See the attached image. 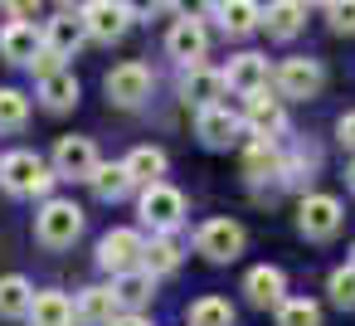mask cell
<instances>
[{
  "label": "cell",
  "instance_id": "9a60e30c",
  "mask_svg": "<svg viewBox=\"0 0 355 326\" xmlns=\"http://www.w3.org/2000/svg\"><path fill=\"white\" fill-rule=\"evenodd\" d=\"M40 49H44V35L35 30V20H10L6 30H0V54H6L10 64H30Z\"/></svg>",
  "mask_w": 355,
  "mask_h": 326
},
{
  "label": "cell",
  "instance_id": "4dcf8cb0",
  "mask_svg": "<svg viewBox=\"0 0 355 326\" xmlns=\"http://www.w3.org/2000/svg\"><path fill=\"white\" fill-rule=\"evenodd\" d=\"M30 122V98L20 88H0V132H20Z\"/></svg>",
  "mask_w": 355,
  "mask_h": 326
},
{
  "label": "cell",
  "instance_id": "7a4b0ae2",
  "mask_svg": "<svg viewBox=\"0 0 355 326\" xmlns=\"http://www.w3.org/2000/svg\"><path fill=\"white\" fill-rule=\"evenodd\" d=\"M141 224L151 234H175L185 224V195L166 180H151L141 185Z\"/></svg>",
  "mask_w": 355,
  "mask_h": 326
},
{
  "label": "cell",
  "instance_id": "d6a6232c",
  "mask_svg": "<svg viewBox=\"0 0 355 326\" xmlns=\"http://www.w3.org/2000/svg\"><path fill=\"white\" fill-rule=\"evenodd\" d=\"M326 292H331V302H336L340 311H355V263L336 268V273L326 277Z\"/></svg>",
  "mask_w": 355,
  "mask_h": 326
},
{
  "label": "cell",
  "instance_id": "5bb4252c",
  "mask_svg": "<svg viewBox=\"0 0 355 326\" xmlns=\"http://www.w3.org/2000/svg\"><path fill=\"white\" fill-rule=\"evenodd\" d=\"M166 54L175 59V64H205V54H209V35H205V25L200 20H175L171 25V35H166Z\"/></svg>",
  "mask_w": 355,
  "mask_h": 326
},
{
  "label": "cell",
  "instance_id": "52a82bcc",
  "mask_svg": "<svg viewBox=\"0 0 355 326\" xmlns=\"http://www.w3.org/2000/svg\"><path fill=\"white\" fill-rule=\"evenodd\" d=\"M243 127H248L253 137H268V141H277V137L287 132V108H282V93H268V83H263V88H253V93H248Z\"/></svg>",
  "mask_w": 355,
  "mask_h": 326
},
{
  "label": "cell",
  "instance_id": "30bf717a",
  "mask_svg": "<svg viewBox=\"0 0 355 326\" xmlns=\"http://www.w3.org/2000/svg\"><path fill=\"white\" fill-rule=\"evenodd\" d=\"M141 253H146V239L137 229H112L98 239V268L103 273H127V268H141Z\"/></svg>",
  "mask_w": 355,
  "mask_h": 326
},
{
  "label": "cell",
  "instance_id": "4fadbf2b",
  "mask_svg": "<svg viewBox=\"0 0 355 326\" xmlns=\"http://www.w3.org/2000/svg\"><path fill=\"white\" fill-rule=\"evenodd\" d=\"M229 93V78H224V69H205V64H190L185 69V78H180V98L200 112V108H209V103H219Z\"/></svg>",
  "mask_w": 355,
  "mask_h": 326
},
{
  "label": "cell",
  "instance_id": "7402d4cb",
  "mask_svg": "<svg viewBox=\"0 0 355 326\" xmlns=\"http://www.w3.org/2000/svg\"><path fill=\"white\" fill-rule=\"evenodd\" d=\"M224 78H229V88L234 93H253V88H263L268 83V59L263 54H234L229 59V69H224Z\"/></svg>",
  "mask_w": 355,
  "mask_h": 326
},
{
  "label": "cell",
  "instance_id": "44dd1931",
  "mask_svg": "<svg viewBox=\"0 0 355 326\" xmlns=\"http://www.w3.org/2000/svg\"><path fill=\"white\" fill-rule=\"evenodd\" d=\"M83 40H88V25H83L73 10H64L59 20H49V25H44V44H49V49H59L64 59H69V54H78V49H83Z\"/></svg>",
  "mask_w": 355,
  "mask_h": 326
},
{
  "label": "cell",
  "instance_id": "e575fe53",
  "mask_svg": "<svg viewBox=\"0 0 355 326\" xmlns=\"http://www.w3.org/2000/svg\"><path fill=\"white\" fill-rule=\"evenodd\" d=\"M326 20L336 35H355V0H331L326 6Z\"/></svg>",
  "mask_w": 355,
  "mask_h": 326
},
{
  "label": "cell",
  "instance_id": "f35d334b",
  "mask_svg": "<svg viewBox=\"0 0 355 326\" xmlns=\"http://www.w3.org/2000/svg\"><path fill=\"white\" fill-rule=\"evenodd\" d=\"M122 6H127V15H132V20H151V15L166 6V0H122Z\"/></svg>",
  "mask_w": 355,
  "mask_h": 326
},
{
  "label": "cell",
  "instance_id": "484cf974",
  "mask_svg": "<svg viewBox=\"0 0 355 326\" xmlns=\"http://www.w3.org/2000/svg\"><path fill=\"white\" fill-rule=\"evenodd\" d=\"M40 103L49 108V112H69V108H78V78L73 74H49V78H40Z\"/></svg>",
  "mask_w": 355,
  "mask_h": 326
},
{
  "label": "cell",
  "instance_id": "8992f818",
  "mask_svg": "<svg viewBox=\"0 0 355 326\" xmlns=\"http://www.w3.org/2000/svg\"><path fill=\"white\" fill-rule=\"evenodd\" d=\"M272 83H277V93L282 98H297V103H311L321 88H326V69L316 64V59H306V54H297V59H282L277 64V74H272Z\"/></svg>",
  "mask_w": 355,
  "mask_h": 326
},
{
  "label": "cell",
  "instance_id": "1f68e13d",
  "mask_svg": "<svg viewBox=\"0 0 355 326\" xmlns=\"http://www.w3.org/2000/svg\"><path fill=\"white\" fill-rule=\"evenodd\" d=\"M190 326H234V307L224 297H200L190 302Z\"/></svg>",
  "mask_w": 355,
  "mask_h": 326
},
{
  "label": "cell",
  "instance_id": "6da1fadb",
  "mask_svg": "<svg viewBox=\"0 0 355 326\" xmlns=\"http://www.w3.org/2000/svg\"><path fill=\"white\" fill-rule=\"evenodd\" d=\"M59 180L54 161L35 156V151H10V156H0V190L15 195V200H35V195H49Z\"/></svg>",
  "mask_w": 355,
  "mask_h": 326
},
{
  "label": "cell",
  "instance_id": "836d02e7",
  "mask_svg": "<svg viewBox=\"0 0 355 326\" xmlns=\"http://www.w3.org/2000/svg\"><path fill=\"white\" fill-rule=\"evenodd\" d=\"M311 171H316V156H306V151H297V156H282V185L302 190V185H311Z\"/></svg>",
  "mask_w": 355,
  "mask_h": 326
},
{
  "label": "cell",
  "instance_id": "f6af8a7d",
  "mask_svg": "<svg viewBox=\"0 0 355 326\" xmlns=\"http://www.w3.org/2000/svg\"><path fill=\"white\" fill-rule=\"evenodd\" d=\"M350 263H355V243H350Z\"/></svg>",
  "mask_w": 355,
  "mask_h": 326
},
{
  "label": "cell",
  "instance_id": "ffe728a7",
  "mask_svg": "<svg viewBox=\"0 0 355 326\" xmlns=\"http://www.w3.org/2000/svg\"><path fill=\"white\" fill-rule=\"evenodd\" d=\"M243 175L258 185V180H282V151H277V141H268V137H258L248 151H243Z\"/></svg>",
  "mask_w": 355,
  "mask_h": 326
},
{
  "label": "cell",
  "instance_id": "b9f144b4",
  "mask_svg": "<svg viewBox=\"0 0 355 326\" xmlns=\"http://www.w3.org/2000/svg\"><path fill=\"white\" fill-rule=\"evenodd\" d=\"M59 6H64V10H73V15H83V10L93 6V0H59Z\"/></svg>",
  "mask_w": 355,
  "mask_h": 326
},
{
  "label": "cell",
  "instance_id": "e0dca14e",
  "mask_svg": "<svg viewBox=\"0 0 355 326\" xmlns=\"http://www.w3.org/2000/svg\"><path fill=\"white\" fill-rule=\"evenodd\" d=\"M243 292H248V302H253V307H277V302L287 297V273H282V268H272V263L248 268Z\"/></svg>",
  "mask_w": 355,
  "mask_h": 326
},
{
  "label": "cell",
  "instance_id": "ac0fdd59",
  "mask_svg": "<svg viewBox=\"0 0 355 326\" xmlns=\"http://www.w3.org/2000/svg\"><path fill=\"white\" fill-rule=\"evenodd\" d=\"M302 25H306V0H272L263 10V30L272 40H297Z\"/></svg>",
  "mask_w": 355,
  "mask_h": 326
},
{
  "label": "cell",
  "instance_id": "74e56055",
  "mask_svg": "<svg viewBox=\"0 0 355 326\" xmlns=\"http://www.w3.org/2000/svg\"><path fill=\"white\" fill-rule=\"evenodd\" d=\"M171 6H175L180 20H205L209 15V0H171Z\"/></svg>",
  "mask_w": 355,
  "mask_h": 326
},
{
  "label": "cell",
  "instance_id": "4316f807",
  "mask_svg": "<svg viewBox=\"0 0 355 326\" xmlns=\"http://www.w3.org/2000/svg\"><path fill=\"white\" fill-rule=\"evenodd\" d=\"M117 311H122V302H117V292H112V287H83V292H78V316H83V321L107 326Z\"/></svg>",
  "mask_w": 355,
  "mask_h": 326
},
{
  "label": "cell",
  "instance_id": "d4e9b609",
  "mask_svg": "<svg viewBox=\"0 0 355 326\" xmlns=\"http://www.w3.org/2000/svg\"><path fill=\"white\" fill-rule=\"evenodd\" d=\"M219 25H224V35H253L258 25H263V6L258 0H224L219 6Z\"/></svg>",
  "mask_w": 355,
  "mask_h": 326
},
{
  "label": "cell",
  "instance_id": "ba28073f",
  "mask_svg": "<svg viewBox=\"0 0 355 326\" xmlns=\"http://www.w3.org/2000/svg\"><path fill=\"white\" fill-rule=\"evenodd\" d=\"M195 137H200L209 151H229V146L243 137V117L229 112L224 103H209V108L195 112Z\"/></svg>",
  "mask_w": 355,
  "mask_h": 326
},
{
  "label": "cell",
  "instance_id": "3957f363",
  "mask_svg": "<svg viewBox=\"0 0 355 326\" xmlns=\"http://www.w3.org/2000/svg\"><path fill=\"white\" fill-rule=\"evenodd\" d=\"M83 234V209L73 200H44L40 214H35V239L44 248H69L73 239Z\"/></svg>",
  "mask_w": 355,
  "mask_h": 326
},
{
  "label": "cell",
  "instance_id": "ab89813d",
  "mask_svg": "<svg viewBox=\"0 0 355 326\" xmlns=\"http://www.w3.org/2000/svg\"><path fill=\"white\" fill-rule=\"evenodd\" d=\"M336 141H340L345 151H355V112H340V122H336Z\"/></svg>",
  "mask_w": 355,
  "mask_h": 326
},
{
  "label": "cell",
  "instance_id": "f546056e",
  "mask_svg": "<svg viewBox=\"0 0 355 326\" xmlns=\"http://www.w3.org/2000/svg\"><path fill=\"white\" fill-rule=\"evenodd\" d=\"M127 171H132L137 185H151V180L166 175V151H161V146H137V151L127 156Z\"/></svg>",
  "mask_w": 355,
  "mask_h": 326
},
{
  "label": "cell",
  "instance_id": "cb8c5ba5",
  "mask_svg": "<svg viewBox=\"0 0 355 326\" xmlns=\"http://www.w3.org/2000/svg\"><path fill=\"white\" fill-rule=\"evenodd\" d=\"M78 307L64 297V292H35V307H30V326H73Z\"/></svg>",
  "mask_w": 355,
  "mask_h": 326
},
{
  "label": "cell",
  "instance_id": "83f0119b",
  "mask_svg": "<svg viewBox=\"0 0 355 326\" xmlns=\"http://www.w3.org/2000/svg\"><path fill=\"white\" fill-rule=\"evenodd\" d=\"M30 307H35L30 277H20V273L0 277V316H30Z\"/></svg>",
  "mask_w": 355,
  "mask_h": 326
},
{
  "label": "cell",
  "instance_id": "f1b7e54d",
  "mask_svg": "<svg viewBox=\"0 0 355 326\" xmlns=\"http://www.w3.org/2000/svg\"><path fill=\"white\" fill-rule=\"evenodd\" d=\"M272 321L277 326H321V307L311 297H282L272 307Z\"/></svg>",
  "mask_w": 355,
  "mask_h": 326
},
{
  "label": "cell",
  "instance_id": "8d00e7d4",
  "mask_svg": "<svg viewBox=\"0 0 355 326\" xmlns=\"http://www.w3.org/2000/svg\"><path fill=\"white\" fill-rule=\"evenodd\" d=\"M0 6H6L10 20H35L40 15V0H0Z\"/></svg>",
  "mask_w": 355,
  "mask_h": 326
},
{
  "label": "cell",
  "instance_id": "60d3db41",
  "mask_svg": "<svg viewBox=\"0 0 355 326\" xmlns=\"http://www.w3.org/2000/svg\"><path fill=\"white\" fill-rule=\"evenodd\" d=\"M107 326H151V321H146L141 311H117V316H112Z\"/></svg>",
  "mask_w": 355,
  "mask_h": 326
},
{
  "label": "cell",
  "instance_id": "2e32d148",
  "mask_svg": "<svg viewBox=\"0 0 355 326\" xmlns=\"http://www.w3.org/2000/svg\"><path fill=\"white\" fill-rule=\"evenodd\" d=\"M88 185H93V195L103 200V205H117V200H127L132 195V171H127V161H98V171L88 175Z\"/></svg>",
  "mask_w": 355,
  "mask_h": 326
},
{
  "label": "cell",
  "instance_id": "d6986e66",
  "mask_svg": "<svg viewBox=\"0 0 355 326\" xmlns=\"http://www.w3.org/2000/svg\"><path fill=\"white\" fill-rule=\"evenodd\" d=\"M112 292H117L122 311H141L151 302V292H156V277L146 268H127V273H112Z\"/></svg>",
  "mask_w": 355,
  "mask_h": 326
},
{
  "label": "cell",
  "instance_id": "7c38bea8",
  "mask_svg": "<svg viewBox=\"0 0 355 326\" xmlns=\"http://www.w3.org/2000/svg\"><path fill=\"white\" fill-rule=\"evenodd\" d=\"M83 25H88V40L98 44H117L127 30H132V15L122 0H93V6L83 10Z\"/></svg>",
  "mask_w": 355,
  "mask_h": 326
},
{
  "label": "cell",
  "instance_id": "9c48e42d",
  "mask_svg": "<svg viewBox=\"0 0 355 326\" xmlns=\"http://www.w3.org/2000/svg\"><path fill=\"white\" fill-rule=\"evenodd\" d=\"M151 69L146 64H117L107 78H103V88H107V103H117V108H141L146 98H151Z\"/></svg>",
  "mask_w": 355,
  "mask_h": 326
},
{
  "label": "cell",
  "instance_id": "d590c367",
  "mask_svg": "<svg viewBox=\"0 0 355 326\" xmlns=\"http://www.w3.org/2000/svg\"><path fill=\"white\" fill-rule=\"evenodd\" d=\"M59 64H64V54H59V49H49V44H44V49H40V54H35V59H30V64H25V69H30V74H35V78H49V74H59Z\"/></svg>",
  "mask_w": 355,
  "mask_h": 326
},
{
  "label": "cell",
  "instance_id": "277c9868",
  "mask_svg": "<svg viewBox=\"0 0 355 326\" xmlns=\"http://www.w3.org/2000/svg\"><path fill=\"white\" fill-rule=\"evenodd\" d=\"M340 224H345V209H340L336 195H302V205H297V229H302V239L326 243V239L340 234Z\"/></svg>",
  "mask_w": 355,
  "mask_h": 326
},
{
  "label": "cell",
  "instance_id": "5b68a950",
  "mask_svg": "<svg viewBox=\"0 0 355 326\" xmlns=\"http://www.w3.org/2000/svg\"><path fill=\"white\" fill-rule=\"evenodd\" d=\"M243 243H248V234L239 219H205L195 229V253H205L209 263H234L243 253Z\"/></svg>",
  "mask_w": 355,
  "mask_h": 326
},
{
  "label": "cell",
  "instance_id": "ee69618b",
  "mask_svg": "<svg viewBox=\"0 0 355 326\" xmlns=\"http://www.w3.org/2000/svg\"><path fill=\"white\" fill-rule=\"evenodd\" d=\"M306 6H331V0H306Z\"/></svg>",
  "mask_w": 355,
  "mask_h": 326
},
{
  "label": "cell",
  "instance_id": "603a6c76",
  "mask_svg": "<svg viewBox=\"0 0 355 326\" xmlns=\"http://www.w3.org/2000/svg\"><path fill=\"white\" fill-rule=\"evenodd\" d=\"M180 258H185V248H180L175 234H151V243H146V253H141V268H146L151 277H166V273L180 268Z\"/></svg>",
  "mask_w": 355,
  "mask_h": 326
},
{
  "label": "cell",
  "instance_id": "7bdbcfd3",
  "mask_svg": "<svg viewBox=\"0 0 355 326\" xmlns=\"http://www.w3.org/2000/svg\"><path fill=\"white\" fill-rule=\"evenodd\" d=\"M345 185H350V190H355V161H350V166H345Z\"/></svg>",
  "mask_w": 355,
  "mask_h": 326
},
{
  "label": "cell",
  "instance_id": "8fae6325",
  "mask_svg": "<svg viewBox=\"0 0 355 326\" xmlns=\"http://www.w3.org/2000/svg\"><path fill=\"white\" fill-rule=\"evenodd\" d=\"M54 171H59V180H88L98 171L93 137H59L54 141Z\"/></svg>",
  "mask_w": 355,
  "mask_h": 326
}]
</instances>
